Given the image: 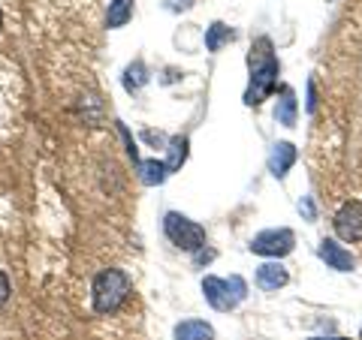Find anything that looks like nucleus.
<instances>
[{
  "instance_id": "obj_1",
  "label": "nucleus",
  "mask_w": 362,
  "mask_h": 340,
  "mask_svg": "<svg viewBox=\"0 0 362 340\" xmlns=\"http://www.w3.org/2000/svg\"><path fill=\"white\" fill-rule=\"evenodd\" d=\"M278 58L272 54V40L259 37L251 49V85L245 90V106H259L278 87Z\"/></svg>"
},
{
  "instance_id": "obj_2",
  "label": "nucleus",
  "mask_w": 362,
  "mask_h": 340,
  "mask_svg": "<svg viewBox=\"0 0 362 340\" xmlns=\"http://www.w3.org/2000/svg\"><path fill=\"white\" fill-rule=\"evenodd\" d=\"M90 296H94V310L100 316H112L124 308V301L130 298V277L118 268H106L94 277V286H90Z\"/></svg>"
},
{
  "instance_id": "obj_3",
  "label": "nucleus",
  "mask_w": 362,
  "mask_h": 340,
  "mask_svg": "<svg viewBox=\"0 0 362 340\" xmlns=\"http://www.w3.org/2000/svg\"><path fill=\"white\" fill-rule=\"evenodd\" d=\"M163 232L178 250L199 253L202 247H206V229H202L199 223H194L190 217H185V214H178V211H169L163 217Z\"/></svg>"
},
{
  "instance_id": "obj_4",
  "label": "nucleus",
  "mask_w": 362,
  "mask_h": 340,
  "mask_svg": "<svg viewBox=\"0 0 362 340\" xmlns=\"http://www.w3.org/2000/svg\"><path fill=\"white\" fill-rule=\"evenodd\" d=\"M202 296H206V301L211 304L214 310H233V308H239V304L245 301L247 296V283L242 277H230V280H223V277H206L202 280Z\"/></svg>"
},
{
  "instance_id": "obj_5",
  "label": "nucleus",
  "mask_w": 362,
  "mask_h": 340,
  "mask_svg": "<svg viewBox=\"0 0 362 340\" xmlns=\"http://www.w3.org/2000/svg\"><path fill=\"white\" fill-rule=\"evenodd\" d=\"M296 244V235L290 229H266L251 238V253L257 256H272V259H281L293 250Z\"/></svg>"
},
{
  "instance_id": "obj_6",
  "label": "nucleus",
  "mask_w": 362,
  "mask_h": 340,
  "mask_svg": "<svg viewBox=\"0 0 362 340\" xmlns=\"http://www.w3.org/2000/svg\"><path fill=\"white\" fill-rule=\"evenodd\" d=\"M332 226L341 241H362V202H344Z\"/></svg>"
},
{
  "instance_id": "obj_7",
  "label": "nucleus",
  "mask_w": 362,
  "mask_h": 340,
  "mask_svg": "<svg viewBox=\"0 0 362 340\" xmlns=\"http://www.w3.org/2000/svg\"><path fill=\"white\" fill-rule=\"evenodd\" d=\"M293 163H296V145H290V142H275V145H272V151H269V172L275 175L278 181L287 178Z\"/></svg>"
},
{
  "instance_id": "obj_8",
  "label": "nucleus",
  "mask_w": 362,
  "mask_h": 340,
  "mask_svg": "<svg viewBox=\"0 0 362 340\" xmlns=\"http://www.w3.org/2000/svg\"><path fill=\"white\" fill-rule=\"evenodd\" d=\"M320 259L326 262V268H335V271H354V256H350V250H344L338 241H332V238H323L320 241Z\"/></svg>"
},
{
  "instance_id": "obj_9",
  "label": "nucleus",
  "mask_w": 362,
  "mask_h": 340,
  "mask_svg": "<svg viewBox=\"0 0 362 340\" xmlns=\"http://www.w3.org/2000/svg\"><path fill=\"white\" fill-rule=\"evenodd\" d=\"M287 280H290V274L281 262H266L257 268V286L263 292H278L281 286H287Z\"/></svg>"
},
{
  "instance_id": "obj_10",
  "label": "nucleus",
  "mask_w": 362,
  "mask_h": 340,
  "mask_svg": "<svg viewBox=\"0 0 362 340\" xmlns=\"http://www.w3.org/2000/svg\"><path fill=\"white\" fill-rule=\"evenodd\" d=\"M175 340H214V328L202 320H185L175 325Z\"/></svg>"
},
{
  "instance_id": "obj_11",
  "label": "nucleus",
  "mask_w": 362,
  "mask_h": 340,
  "mask_svg": "<svg viewBox=\"0 0 362 340\" xmlns=\"http://www.w3.org/2000/svg\"><path fill=\"white\" fill-rule=\"evenodd\" d=\"M296 94H293V87H281V99H278V106H275V118L278 123H284V127H293L296 123Z\"/></svg>"
},
{
  "instance_id": "obj_12",
  "label": "nucleus",
  "mask_w": 362,
  "mask_h": 340,
  "mask_svg": "<svg viewBox=\"0 0 362 340\" xmlns=\"http://www.w3.org/2000/svg\"><path fill=\"white\" fill-rule=\"evenodd\" d=\"M130 18H133V0H112L109 9H106V28L118 30V28L127 25Z\"/></svg>"
},
{
  "instance_id": "obj_13",
  "label": "nucleus",
  "mask_w": 362,
  "mask_h": 340,
  "mask_svg": "<svg viewBox=\"0 0 362 340\" xmlns=\"http://www.w3.org/2000/svg\"><path fill=\"white\" fill-rule=\"evenodd\" d=\"M145 82H148V70H145L142 61H133L127 70H124V90L127 94H136V90H142Z\"/></svg>"
},
{
  "instance_id": "obj_14",
  "label": "nucleus",
  "mask_w": 362,
  "mask_h": 340,
  "mask_svg": "<svg viewBox=\"0 0 362 340\" xmlns=\"http://www.w3.org/2000/svg\"><path fill=\"white\" fill-rule=\"evenodd\" d=\"M166 163H160V160H139V178H142V184H148V187H154V184H163L166 181Z\"/></svg>"
},
{
  "instance_id": "obj_15",
  "label": "nucleus",
  "mask_w": 362,
  "mask_h": 340,
  "mask_svg": "<svg viewBox=\"0 0 362 340\" xmlns=\"http://www.w3.org/2000/svg\"><path fill=\"white\" fill-rule=\"evenodd\" d=\"M187 160V139L185 135H175L169 139V157H166V172H178Z\"/></svg>"
},
{
  "instance_id": "obj_16",
  "label": "nucleus",
  "mask_w": 362,
  "mask_h": 340,
  "mask_svg": "<svg viewBox=\"0 0 362 340\" xmlns=\"http://www.w3.org/2000/svg\"><path fill=\"white\" fill-rule=\"evenodd\" d=\"M233 40H235V33L226 25H221V21H214V25L209 28V33H206V49L209 51H221V45L233 42Z\"/></svg>"
},
{
  "instance_id": "obj_17",
  "label": "nucleus",
  "mask_w": 362,
  "mask_h": 340,
  "mask_svg": "<svg viewBox=\"0 0 362 340\" xmlns=\"http://www.w3.org/2000/svg\"><path fill=\"white\" fill-rule=\"evenodd\" d=\"M163 4H166L169 13H185V9H190L197 0H163Z\"/></svg>"
},
{
  "instance_id": "obj_18",
  "label": "nucleus",
  "mask_w": 362,
  "mask_h": 340,
  "mask_svg": "<svg viewBox=\"0 0 362 340\" xmlns=\"http://www.w3.org/2000/svg\"><path fill=\"white\" fill-rule=\"evenodd\" d=\"M9 292H13V286H9V277L0 271V308L9 301Z\"/></svg>"
},
{
  "instance_id": "obj_19",
  "label": "nucleus",
  "mask_w": 362,
  "mask_h": 340,
  "mask_svg": "<svg viewBox=\"0 0 362 340\" xmlns=\"http://www.w3.org/2000/svg\"><path fill=\"white\" fill-rule=\"evenodd\" d=\"M308 111H314V85H308Z\"/></svg>"
},
{
  "instance_id": "obj_20",
  "label": "nucleus",
  "mask_w": 362,
  "mask_h": 340,
  "mask_svg": "<svg viewBox=\"0 0 362 340\" xmlns=\"http://www.w3.org/2000/svg\"><path fill=\"white\" fill-rule=\"evenodd\" d=\"M308 340H347V337H308Z\"/></svg>"
},
{
  "instance_id": "obj_21",
  "label": "nucleus",
  "mask_w": 362,
  "mask_h": 340,
  "mask_svg": "<svg viewBox=\"0 0 362 340\" xmlns=\"http://www.w3.org/2000/svg\"><path fill=\"white\" fill-rule=\"evenodd\" d=\"M0 25H4V13H0Z\"/></svg>"
}]
</instances>
